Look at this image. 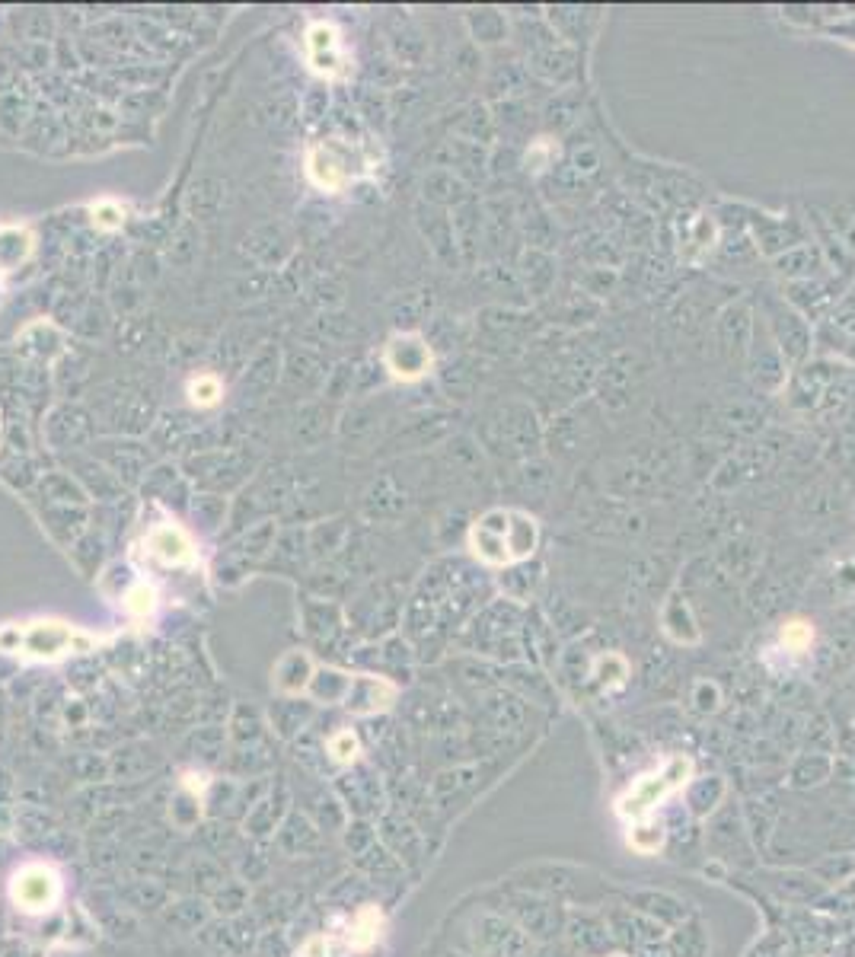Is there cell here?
<instances>
[{
    "label": "cell",
    "mask_w": 855,
    "mask_h": 957,
    "mask_svg": "<svg viewBox=\"0 0 855 957\" xmlns=\"http://www.w3.org/2000/svg\"><path fill=\"white\" fill-rule=\"evenodd\" d=\"M390 367L399 374V377H418L425 374V367L431 361L428 348L418 342V339H396L390 345Z\"/></svg>",
    "instance_id": "9"
},
{
    "label": "cell",
    "mask_w": 855,
    "mask_h": 957,
    "mask_svg": "<svg viewBox=\"0 0 855 957\" xmlns=\"http://www.w3.org/2000/svg\"><path fill=\"white\" fill-rule=\"evenodd\" d=\"M189 396L195 406H214V402L221 399V383H217V377L205 374L189 386Z\"/></svg>",
    "instance_id": "13"
},
{
    "label": "cell",
    "mask_w": 855,
    "mask_h": 957,
    "mask_svg": "<svg viewBox=\"0 0 855 957\" xmlns=\"http://www.w3.org/2000/svg\"><path fill=\"white\" fill-rule=\"evenodd\" d=\"M511 514H489L482 524L473 530V546L476 556H482L485 562H511L521 559L527 552L514 543V524H508Z\"/></svg>",
    "instance_id": "3"
},
{
    "label": "cell",
    "mask_w": 855,
    "mask_h": 957,
    "mask_svg": "<svg viewBox=\"0 0 855 957\" xmlns=\"http://www.w3.org/2000/svg\"><path fill=\"white\" fill-rule=\"evenodd\" d=\"M147 543H150V552H154V556L160 562H166V565H189V562H195L192 540L186 536V530H179L173 524L154 527V530H150V536H147Z\"/></svg>",
    "instance_id": "6"
},
{
    "label": "cell",
    "mask_w": 855,
    "mask_h": 957,
    "mask_svg": "<svg viewBox=\"0 0 855 957\" xmlns=\"http://www.w3.org/2000/svg\"><path fill=\"white\" fill-rule=\"evenodd\" d=\"M313 680V664L304 651H288L275 667V686L281 693H300Z\"/></svg>",
    "instance_id": "8"
},
{
    "label": "cell",
    "mask_w": 855,
    "mask_h": 957,
    "mask_svg": "<svg viewBox=\"0 0 855 957\" xmlns=\"http://www.w3.org/2000/svg\"><path fill=\"white\" fill-rule=\"evenodd\" d=\"M690 776H693V760H686V757L667 760L661 772L642 776L623 798L616 801L619 817H626V820H645L651 811L658 808L661 801H667L674 792H680V788L690 782Z\"/></svg>",
    "instance_id": "1"
},
{
    "label": "cell",
    "mask_w": 855,
    "mask_h": 957,
    "mask_svg": "<svg viewBox=\"0 0 855 957\" xmlns=\"http://www.w3.org/2000/svg\"><path fill=\"white\" fill-rule=\"evenodd\" d=\"M380 910L377 906H364V910L355 916V926H351V945L355 948H371L380 935Z\"/></svg>",
    "instance_id": "10"
},
{
    "label": "cell",
    "mask_w": 855,
    "mask_h": 957,
    "mask_svg": "<svg viewBox=\"0 0 855 957\" xmlns=\"http://www.w3.org/2000/svg\"><path fill=\"white\" fill-rule=\"evenodd\" d=\"M154 603H157V594H154V587H147V584H138L134 591L128 594V600H125V607L134 613V616H147L150 610H154Z\"/></svg>",
    "instance_id": "14"
},
{
    "label": "cell",
    "mask_w": 855,
    "mask_h": 957,
    "mask_svg": "<svg viewBox=\"0 0 855 957\" xmlns=\"http://www.w3.org/2000/svg\"><path fill=\"white\" fill-rule=\"evenodd\" d=\"M307 45H310V61L316 71L323 74H339L342 71V55H339V36L335 29L326 23H316L307 32Z\"/></svg>",
    "instance_id": "7"
},
{
    "label": "cell",
    "mask_w": 855,
    "mask_h": 957,
    "mask_svg": "<svg viewBox=\"0 0 855 957\" xmlns=\"http://www.w3.org/2000/svg\"><path fill=\"white\" fill-rule=\"evenodd\" d=\"M74 642H77V632L67 623L42 619V623H32L23 632L20 651L26 654V658H36V661H55L67 648H74Z\"/></svg>",
    "instance_id": "4"
},
{
    "label": "cell",
    "mask_w": 855,
    "mask_h": 957,
    "mask_svg": "<svg viewBox=\"0 0 855 957\" xmlns=\"http://www.w3.org/2000/svg\"><path fill=\"white\" fill-rule=\"evenodd\" d=\"M326 954H329V945H326L323 935L307 938V942L300 945V951H297V957H326Z\"/></svg>",
    "instance_id": "18"
},
{
    "label": "cell",
    "mask_w": 855,
    "mask_h": 957,
    "mask_svg": "<svg viewBox=\"0 0 855 957\" xmlns=\"http://www.w3.org/2000/svg\"><path fill=\"white\" fill-rule=\"evenodd\" d=\"M10 900L23 913H48L61 900V878L52 865L32 862L10 878Z\"/></svg>",
    "instance_id": "2"
},
{
    "label": "cell",
    "mask_w": 855,
    "mask_h": 957,
    "mask_svg": "<svg viewBox=\"0 0 855 957\" xmlns=\"http://www.w3.org/2000/svg\"><path fill=\"white\" fill-rule=\"evenodd\" d=\"M629 846H632L635 852H658V846H661V830H655V827H635L632 836H629Z\"/></svg>",
    "instance_id": "15"
},
{
    "label": "cell",
    "mask_w": 855,
    "mask_h": 957,
    "mask_svg": "<svg viewBox=\"0 0 855 957\" xmlns=\"http://www.w3.org/2000/svg\"><path fill=\"white\" fill-rule=\"evenodd\" d=\"M782 645L789 651H804L811 645V629L804 623H789L782 629Z\"/></svg>",
    "instance_id": "16"
},
{
    "label": "cell",
    "mask_w": 855,
    "mask_h": 957,
    "mask_svg": "<svg viewBox=\"0 0 855 957\" xmlns=\"http://www.w3.org/2000/svg\"><path fill=\"white\" fill-rule=\"evenodd\" d=\"M616 957H623V954H616Z\"/></svg>",
    "instance_id": "19"
},
{
    "label": "cell",
    "mask_w": 855,
    "mask_h": 957,
    "mask_svg": "<svg viewBox=\"0 0 855 957\" xmlns=\"http://www.w3.org/2000/svg\"><path fill=\"white\" fill-rule=\"evenodd\" d=\"M93 221H96V227H106V230L119 227L122 224V208L112 205V201H103V205L93 208Z\"/></svg>",
    "instance_id": "17"
},
{
    "label": "cell",
    "mask_w": 855,
    "mask_h": 957,
    "mask_svg": "<svg viewBox=\"0 0 855 957\" xmlns=\"http://www.w3.org/2000/svg\"><path fill=\"white\" fill-rule=\"evenodd\" d=\"M358 753H361V744L351 731H339V734L329 737V757L335 763H355Z\"/></svg>",
    "instance_id": "12"
},
{
    "label": "cell",
    "mask_w": 855,
    "mask_h": 957,
    "mask_svg": "<svg viewBox=\"0 0 855 957\" xmlns=\"http://www.w3.org/2000/svg\"><path fill=\"white\" fill-rule=\"evenodd\" d=\"M170 817H173V824L176 827H182V830H189V827H195L198 824V817H201V804H198V795H192V792H182L176 801H173V808H170Z\"/></svg>",
    "instance_id": "11"
},
{
    "label": "cell",
    "mask_w": 855,
    "mask_h": 957,
    "mask_svg": "<svg viewBox=\"0 0 855 957\" xmlns=\"http://www.w3.org/2000/svg\"><path fill=\"white\" fill-rule=\"evenodd\" d=\"M307 173L310 179L316 182L320 189H342L345 182L351 179V170H348V150L339 147V144H316L310 154H307Z\"/></svg>",
    "instance_id": "5"
}]
</instances>
